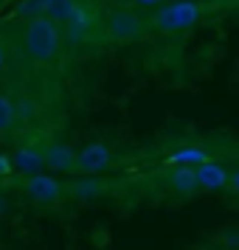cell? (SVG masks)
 <instances>
[{
  "label": "cell",
  "instance_id": "6da1fadb",
  "mask_svg": "<svg viewBox=\"0 0 239 250\" xmlns=\"http://www.w3.org/2000/svg\"><path fill=\"white\" fill-rule=\"evenodd\" d=\"M20 45L37 68H57L65 54V28L45 12H34L20 25Z\"/></svg>",
  "mask_w": 239,
  "mask_h": 250
},
{
  "label": "cell",
  "instance_id": "7a4b0ae2",
  "mask_svg": "<svg viewBox=\"0 0 239 250\" xmlns=\"http://www.w3.org/2000/svg\"><path fill=\"white\" fill-rule=\"evenodd\" d=\"M102 34L107 42L113 45H124V42H138L152 31L149 28V17L144 12H138V6L132 9L130 3L127 6H113L107 14H102Z\"/></svg>",
  "mask_w": 239,
  "mask_h": 250
},
{
  "label": "cell",
  "instance_id": "3957f363",
  "mask_svg": "<svg viewBox=\"0 0 239 250\" xmlns=\"http://www.w3.org/2000/svg\"><path fill=\"white\" fill-rule=\"evenodd\" d=\"M205 9L200 0H174V3H163L155 12L149 14V28L160 31V34H177L186 28H194L197 23H203Z\"/></svg>",
  "mask_w": 239,
  "mask_h": 250
},
{
  "label": "cell",
  "instance_id": "277c9868",
  "mask_svg": "<svg viewBox=\"0 0 239 250\" xmlns=\"http://www.w3.org/2000/svg\"><path fill=\"white\" fill-rule=\"evenodd\" d=\"M17 188L28 197V203H34V205H57L70 194L68 183H62L59 177L45 174V171L23 174V177L17 180Z\"/></svg>",
  "mask_w": 239,
  "mask_h": 250
},
{
  "label": "cell",
  "instance_id": "5b68a950",
  "mask_svg": "<svg viewBox=\"0 0 239 250\" xmlns=\"http://www.w3.org/2000/svg\"><path fill=\"white\" fill-rule=\"evenodd\" d=\"M113 149L104 141H90L73 152V174H102L113 166Z\"/></svg>",
  "mask_w": 239,
  "mask_h": 250
},
{
  "label": "cell",
  "instance_id": "8992f818",
  "mask_svg": "<svg viewBox=\"0 0 239 250\" xmlns=\"http://www.w3.org/2000/svg\"><path fill=\"white\" fill-rule=\"evenodd\" d=\"M194 180L200 191H225L228 188V166L219 160H205L200 166H194Z\"/></svg>",
  "mask_w": 239,
  "mask_h": 250
},
{
  "label": "cell",
  "instance_id": "52a82bcc",
  "mask_svg": "<svg viewBox=\"0 0 239 250\" xmlns=\"http://www.w3.org/2000/svg\"><path fill=\"white\" fill-rule=\"evenodd\" d=\"M12 163H14V171H20V174H37V171L45 169V146L23 144V146L14 149Z\"/></svg>",
  "mask_w": 239,
  "mask_h": 250
},
{
  "label": "cell",
  "instance_id": "ba28073f",
  "mask_svg": "<svg viewBox=\"0 0 239 250\" xmlns=\"http://www.w3.org/2000/svg\"><path fill=\"white\" fill-rule=\"evenodd\" d=\"M211 158V152L205 146H200V144H186V146L174 149V152H169L166 155V163L169 166H200V163H205V160Z\"/></svg>",
  "mask_w": 239,
  "mask_h": 250
},
{
  "label": "cell",
  "instance_id": "9c48e42d",
  "mask_svg": "<svg viewBox=\"0 0 239 250\" xmlns=\"http://www.w3.org/2000/svg\"><path fill=\"white\" fill-rule=\"evenodd\" d=\"M45 169L57 174H73V152L68 146H45Z\"/></svg>",
  "mask_w": 239,
  "mask_h": 250
},
{
  "label": "cell",
  "instance_id": "30bf717a",
  "mask_svg": "<svg viewBox=\"0 0 239 250\" xmlns=\"http://www.w3.org/2000/svg\"><path fill=\"white\" fill-rule=\"evenodd\" d=\"M166 183H169V188L174 194H180V197H189V194L200 191L197 188V180H194V169L192 166H180V169H174L166 177Z\"/></svg>",
  "mask_w": 239,
  "mask_h": 250
},
{
  "label": "cell",
  "instance_id": "8fae6325",
  "mask_svg": "<svg viewBox=\"0 0 239 250\" xmlns=\"http://www.w3.org/2000/svg\"><path fill=\"white\" fill-rule=\"evenodd\" d=\"M14 126H17V102L9 93H0V138L12 135Z\"/></svg>",
  "mask_w": 239,
  "mask_h": 250
},
{
  "label": "cell",
  "instance_id": "7c38bea8",
  "mask_svg": "<svg viewBox=\"0 0 239 250\" xmlns=\"http://www.w3.org/2000/svg\"><path fill=\"white\" fill-rule=\"evenodd\" d=\"M225 191H231L239 200V163L234 166V169H228V188Z\"/></svg>",
  "mask_w": 239,
  "mask_h": 250
},
{
  "label": "cell",
  "instance_id": "4fadbf2b",
  "mask_svg": "<svg viewBox=\"0 0 239 250\" xmlns=\"http://www.w3.org/2000/svg\"><path fill=\"white\" fill-rule=\"evenodd\" d=\"M14 171V163H12V158H6V155H0V177H9Z\"/></svg>",
  "mask_w": 239,
  "mask_h": 250
},
{
  "label": "cell",
  "instance_id": "5bb4252c",
  "mask_svg": "<svg viewBox=\"0 0 239 250\" xmlns=\"http://www.w3.org/2000/svg\"><path fill=\"white\" fill-rule=\"evenodd\" d=\"M138 9H158V6H163L166 0H132Z\"/></svg>",
  "mask_w": 239,
  "mask_h": 250
},
{
  "label": "cell",
  "instance_id": "9a60e30c",
  "mask_svg": "<svg viewBox=\"0 0 239 250\" xmlns=\"http://www.w3.org/2000/svg\"><path fill=\"white\" fill-rule=\"evenodd\" d=\"M6 68H9V48H6L3 40H0V73H3Z\"/></svg>",
  "mask_w": 239,
  "mask_h": 250
},
{
  "label": "cell",
  "instance_id": "2e32d148",
  "mask_svg": "<svg viewBox=\"0 0 239 250\" xmlns=\"http://www.w3.org/2000/svg\"><path fill=\"white\" fill-rule=\"evenodd\" d=\"M3 211H6V194L0 191V214H3Z\"/></svg>",
  "mask_w": 239,
  "mask_h": 250
},
{
  "label": "cell",
  "instance_id": "e0dca14e",
  "mask_svg": "<svg viewBox=\"0 0 239 250\" xmlns=\"http://www.w3.org/2000/svg\"><path fill=\"white\" fill-rule=\"evenodd\" d=\"M113 6H127V3H132V0H110Z\"/></svg>",
  "mask_w": 239,
  "mask_h": 250
},
{
  "label": "cell",
  "instance_id": "ac0fdd59",
  "mask_svg": "<svg viewBox=\"0 0 239 250\" xmlns=\"http://www.w3.org/2000/svg\"><path fill=\"white\" fill-rule=\"evenodd\" d=\"M166 3H174V0H166Z\"/></svg>",
  "mask_w": 239,
  "mask_h": 250
}]
</instances>
